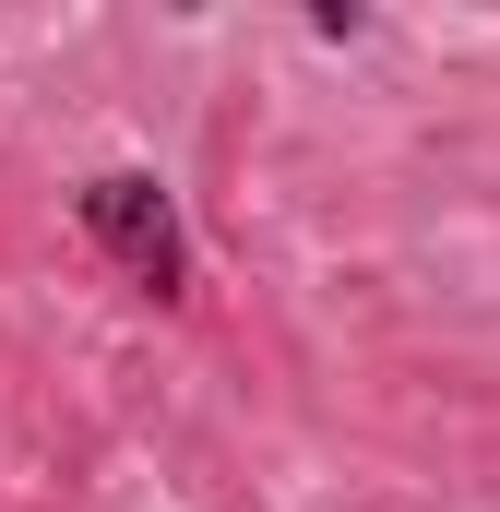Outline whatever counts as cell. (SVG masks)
<instances>
[{
    "label": "cell",
    "mask_w": 500,
    "mask_h": 512,
    "mask_svg": "<svg viewBox=\"0 0 500 512\" xmlns=\"http://www.w3.org/2000/svg\"><path fill=\"white\" fill-rule=\"evenodd\" d=\"M72 215H84V239L120 262L143 298H191V239H179V203H167V179L108 167V179H84V191H72Z\"/></svg>",
    "instance_id": "cell-1"
}]
</instances>
